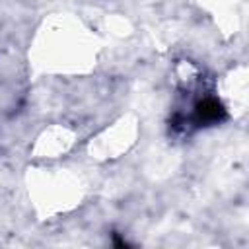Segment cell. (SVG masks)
<instances>
[{
	"instance_id": "cell-1",
	"label": "cell",
	"mask_w": 249,
	"mask_h": 249,
	"mask_svg": "<svg viewBox=\"0 0 249 249\" xmlns=\"http://www.w3.org/2000/svg\"><path fill=\"white\" fill-rule=\"evenodd\" d=\"M222 115H224V109L216 99H204L196 107V117L202 123H214V121L222 119Z\"/></svg>"
}]
</instances>
